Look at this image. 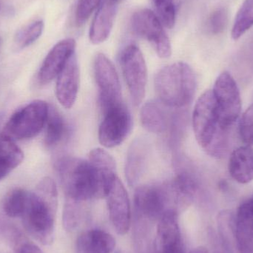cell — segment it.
I'll return each mask as SVG.
<instances>
[{
  "label": "cell",
  "mask_w": 253,
  "mask_h": 253,
  "mask_svg": "<svg viewBox=\"0 0 253 253\" xmlns=\"http://www.w3.org/2000/svg\"><path fill=\"white\" fill-rule=\"evenodd\" d=\"M58 207V193L54 181L44 177L30 193L23 223L27 231L44 245L53 242Z\"/></svg>",
  "instance_id": "obj_1"
},
{
  "label": "cell",
  "mask_w": 253,
  "mask_h": 253,
  "mask_svg": "<svg viewBox=\"0 0 253 253\" xmlns=\"http://www.w3.org/2000/svg\"><path fill=\"white\" fill-rule=\"evenodd\" d=\"M196 87V74L185 62H175L165 67L155 78V88L159 101L171 108L179 109L190 105Z\"/></svg>",
  "instance_id": "obj_2"
},
{
  "label": "cell",
  "mask_w": 253,
  "mask_h": 253,
  "mask_svg": "<svg viewBox=\"0 0 253 253\" xmlns=\"http://www.w3.org/2000/svg\"><path fill=\"white\" fill-rule=\"evenodd\" d=\"M56 169L66 199L80 202L99 199L96 180L88 161L63 157L56 162Z\"/></svg>",
  "instance_id": "obj_3"
},
{
  "label": "cell",
  "mask_w": 253,
  "mask_h": 253,
  "mask_svg": "<svg viewBox=\"0 0 253 253\" xmlns=\"http://www.w3.org/2000/svg\"><path fill=\"white\" fill-rule=\"evenodd\" d=\"M169 183L149 184L138 187L134 194V214L148 221H159L164 214L175 209Z\"/></svg>",
  "instance_id": "obj_4"
},
{
  "label": "cell",
  "mask_w": 253,
  "mask_h": 253,
  "mask_svg": "<svg viewBox=\"0 0 253 253\" xmlns=\"http://www.w3.org/2000/svg\"><path fill=\"white\" fill-rule=\"evenodd\" d=\"M49 107L48 104L42 100L28 104L9 119L2 134L13 141L37 136L45 126Z\"/></svg>",
  "instance_id": "obj_5"
},
{
  "label": "cell",
  "mask_w": 253,
  "mask_h": 253,
  "mask_svg": "<svg viewBox=\"0 0 253 253\" xmlns=\"http://www.w3.org/2000/svg\"><path fill=\"white\" fill-rule=\"evenodd\" d=\"M193 126L196 141L206 151L222 129L212 90L205 91L196 102L193 110Z\"/></svg>",
  "instance_id": "obj_6"
},
{
  "label": "cell",
  "mask_w": 253,
  "mask_h": 253,
  "mask_svg": "<svg viewBox=\"0 0 253 253\" xmlns=\"http://www.w3.org/2000/svg\"><path fill=\"white\" fill-rule=\"evenodd\" d=\"M212 91L218 108L220 126L229 129L242 112V98L237 83L230 73L224 71L217 77Z\"/></svg>",
  "instance_id": "obj_7"
},
{
  "label": "cell",
  "mask_w": 253,
  "mask_h": 253,
  "mask_svg": "<svg viewBox=\"0 0 253 253\" xmlns=\"http://www.w3.org/2000/svg\"><path fill=\"white\" fill-rule=\"evenodd\" d=\"M120 65L132 103L142 102L147 83V68L139 47L135 44L126 45L120 56Z\"/></svg>",
  "instance_id": "obj_8"
},
{
  "label": "cell",
  "mask_w": 253,
  "mask_h": 253,
  "mask_svg": "<svg viewBox=\"0 0 253 253\" xmlns=\"http://www.w3.org/2000/svg\"><path fill=\"white\" fill-rule=\"evenodd\" d=\"M131 26L134 34L152 44L159 57L166 59L171 56L170 40L154 12L147 8L135 12L131 19Z\"/></svg>",
  "instance_id": "obj_9"
},
{
  "label": "cell",
  "mask_w": 253,
  "mask_h": 253,
  "mask_svg": "<svg viewBox=\"0 0 253 253\" xmlns=\"http://www.w3.org/2000/svg\"><path fill=\"white\" fill-rule=\"evenodd\" d=\"M94 75L103 113L123 102L121 84L117 70L103 53H98L95 58Z\"/></svg>",
  "instance_id": "obj_10"
},
{
  "label": "cell",
  "mask_w": 253,
  "mask_h": 253,
  "mask_svg": "<svg viewBox=\"0 0 253 253\" xmlns=\"http://www.w3.org/2000/svg\"><path fill=\"white\" fill-rule=\"evenodd\" d=\"M132 129V117L123 102L115 105L104 113L99 126V140L107 148H113L126 140Z\"/></svg>",
  "instance_id": "obj_11"
},
{
  "label": "cell",
  "mask_w": 253,
  "mask_h": 253,
  "mask_svg": "<svg viewBox=\"0 0 253 253\" xmlns=\"http://www.w3.org/2000/svg\"><path fill=\"white\" fill-rule=\"evenodd\" d=\"M110 219L119 235H126L131 224L130 204L123 182L118 178L106 196Z\"/></svg>",
  "instance_id": "obj_12"
},
{
  "label": "cell",
  "mask_w": 253,
  "mask_h": 253,
  "mask_svg": "<svg viewBox=\"0 0 253 253\" xmlns=\"http://www.w3.org/2000/svg\"><path fill=\"white\" fill-rule=\"evenodd\" d=\"M156 236V253H185L176 210H169L159 219Z\"/></svg>",
  "instance_id": "obj_13"
},
{
  "label": "cell",
  "mask_w": 253,
  "mask_h": 253,
  "mask_svg": "<svg viewBox=\"0 0 253 253\" xmlns=\"http://www.w3.org/2000/svg\"><path fill=\"white\" fill-rule=\"evenodd\" d=\"M77 43L67 38L56 43L44 58L37 75L39 83L47 84L59 76L70 58L75 53Z\"/></svg>",
  "instance_id": "obj_14"
},
{
  "label": "cell",
  "mask_w": 253,
  "mask_h": 253,
  "mask_svg": "<svg viewBox=\"0 0 253 253\" xmlns=\"http://www.w3.org/2000/svg\"><path fill=\"white\" fill-rule=\"evenodd\" d=\"M88 162L96 180L99 199L106 197L117 178L115 160L106 150L96 148L90 152Z\"/></svg>",
  "instance_id": "obj_15"
},
{
  "label": "cell",
  "mask_w": 253,
  "mask_h": 253,
  "mask_svg": "<svg viewBox=\"0 0 253 253\" xmlns=\"http://www.w3.org/2000/svg\"><path fill=\"white\" fill-rule=\"evenodd\" d=\"M168 108L160 101L147 102L140 114L143 126L153 133H165L169 130L173 134L176 130L177 117H174Z\"/></svg>",
  "instance_id": "obj_16"
},
{
  "label": "cell",
  "mask_w": 253,
  "mask_h": 253,
  "mask_svg": "<svg viewBox=\"0 0 253 253\" xmlns=\"http://www.w3.org/2000/svg\"><path fill=\"white\" fill-rule=\"evenodd\" d=\"M80 86V69L74 53L57 77L56 95L62 107L70 109L74 106Z\"/></svg>",
  "instance_id": "obj_17"
},
{
  "label": "cell",
  "mask_w": 253,
  "mask_h": 253,
  "mask_svg": "<svg viewBox=\"0 0 253 253\" xmlns=\"http://www.w3.org/2000/svg\"><path fill=\"white\" fill-rule=\"evenodd\" d=\"M235 242L239 253H253V197L241 204L235 215Z\"/></svg>",
  "instance_id": "obj_18"
},
{
  "label": "cell",
  "mask_w": 253,
  "mask_h": 253,
  "mask_svg": "<svg viewBox=\"0 0 253 253\" xmlns=\"http://www.w3.org/2000/svg\"><path fill=\"white\" fill-rule=\"evenodd\" d=\"M117 4L105 0L98 7L89 31V39L93 44H102L109 37L117 13Z\"/></svg>",
  "instance_id": "obj_19"
},
{
  "label": "cell",
  "mask_w": 253,
  "mask_h": 253,
  "mask_svg": "<svg viewBox=\"0 0 253 253\" xmlns=\"http://www.w3.org/2000/svg\"><path fill=\"white\" fill-rule=\"evenodd\" d=\"M150 147L144 138H137L131 144L126 163V175L128 184L135 186L144 175L148 162Z\"/></svg>",
  "instance_id": "obj_20"
},
{
  "label": "cell",
  "mask_w": 253,
  "mask_h": 253,
  "mask_svg": "<svg viewBox=\"0 0 253 253\" xmlns=\"http://www.w3.org/2000/svg\"><path fill=\"white\" fill-rule=\"evenodd\" d=\"M116 241L110 233L102 230H89L82 233L76 242L77 253H111Z\"/></svg>",
  "instance_id": "obj_21"
},
{
  "label": "cell",
  "mask_w": 253,
  "mask_h": 253,
  "mask_svg": "<svg viewBox=\"0 0 253 253\" xmlns=\"http://www.w3.org/2000/svg\"><path fill=\"white\" fill-rule=\"evenodd\" d=\"M228 170L232 178L239 184L253 181V150L250 146H242L232 153Z\"/></svg>",
  "instance_id": "obj_22"
},
{
  "label": "cell",
  "mask_w": 253,
  "mask_h": 253,
  "mask_svg": "<svg viewBox=\"0 0 253 253\" xmlns=\"http://www.w3.org/2000/svg\"><path fill=\"white\" fill-rule=\"evenodd\" d=\"M169 185L176 205L190 203L198 190L197 180L190 171L184 168L178 169Z\"/></svg>",
  "instance_id": "obj_23"
},
{
  "label": "cell",
  "mask_w": 253,
  "mask_h": 253,
  "mask_svg": "<svg viewBox=\"0 0 253 253\" xmlns=\"http://www.w3.org/2000/svg\"><path fill=\"white\" fill-rule=\"evenodd\" d=\"M151 221L134 214L132 241L135 253H156L152 238Z\"/></svg>",
  "instance_id": "obj_24"
},
{
  "label": "cell",
  "mask_w": 253,
  "mask_h": 253,
  "mask_svg": "<svg viewBox=\"0 0 253 253\" xmlns=\"http://www.w3.org/2000/svg\"><path fill=\"white\" fill-rule=\"evenodd\" d=\"M45 125L44 144L48 147H55L65 136L66 132L65 120L56 108L49 107L48 115Z\"/></svg>",
  "instance_id": "obj_25"
},
{
  "label": "cell",
  "mask_w": 253,
  "mask_h": 253,
  "mask_svg": "<svg viewBox=\"0 0 253 253\" xmlns=\"http://www.w3.org/2000/svg\"><path fill=\"white\" fill-rule=\"evenodd\" d=\"M30 193L22 188H15L7 193L3 201L2 208L5 215L10 218L23 216Z\"/></svg>",
  "instance_id": "obj_26"
},
{
  "label": "cell",
  "mask_w": 253,
  "mask_h": 253,
  "mask_svg": "<svg viewBox=\"0 0 253 253\" xmlns=\"http://www.w3.org/2000/svg\"><path fill=\"white\" fill-rule=\"evenodd\" d=\"M44 28V22L37 20L19 29L13 39L14 50L19 51L34 44L41 37Z\"/></svg>",
  "instance_id": "obj_27"
},
{
  "label": "cell",
  "mask_w": 253,
  "mask_h": 253,
  "mask_svg": "<svg viewBox=\"0 0 253 253\" xmlns=\"http://www.w3.org/2000/svg\"><path fill=\"white\" fill-rule=\"evenodd\" d=\"M253 26V0H245L235 18L232 28V39L239 40Z\"/></svg>",
  "instance_id": "obj_28"
},
{
  "label": "cell",
  "mask_w": 253,
  "mask_h": 253,
  "mask_svg": "<svg viewBox=\"0 0 253 253\" xmlns=\"http://www.w3.org/2000/svg\"><path fill=\"white\" fill-rule=\"evenodd\" d=\"M82 202L66 199L63 211V225L65 230L72 231L79 225L83 210Z\"/></svg>",
  "instance_id": "obj_29"
},
{
  "label": "cell",
  "mask_w": 253,
  "mask_h": 253,
  "mask_svg": "<svg viewBox=\"0 0 253 253\" xmlns=\"http://www.w3.org/2000/svg\"><path fill=\"white\" fill-rule=\"evenodd\" d=\"M153 5L164 26L172 28L175 25L176 12L173 0H153Z\"/></svg>",
  "instance_id": "obj_30"
},
{
  "label": "cell",
  "mask_w": 253,
  "mask_h": 253,
  "mask_svg": "<svg viewBox=\"0 0 253 253\" xmlns=\"http://www.w3.org/2000/svg\"><path fill=\"white\" fill-rule=\"evenodd\" d=\"M241 138L247 145L253 144V104L245 111L239 124Z\"/></svg>",
  "instance_id": "obj_31"
},
{
  "label": "cell",
  "mask_w": 253,
  "mask_h": 253,
  "mask_svg": "<svg viewBox=\"0 0 253 253\" xmlns=\"http://www.w3.org/2000/svg\"><path fill=\"white\" fill-rule=\"evenodd\" d=\"M102 2V0H79L75 13L77 25L81 26L85 23Z\"/></svg>",
  "instance_id": "obj_32"
},
{
  "label": "cell",
  "mask_w": 253,
  "mask_h": 253,
  "mask_svg": "<svg viewBox=\"0 0 253 253\" xmlns=\"http://www.w3.org/2000/svg\"><path fill=\"white\" fill-rule=\"evenodd\" d=\"M0 237L7 241L13 247L25 238L16 226L1 216H0Z\"/></svg>",
  "instance_id": "obj_33"
},
{
  "label": "cell",
  "mask_w": 253,
  "mask_h": 253,
  "mask_svg": "<svg viewBox=\"0 0 253 253\" xmlns=\"http://www.w3.org/2000/svg\"><path fill=\"white\" fill-rule=\"evenodd\" d=\"M228 23V10L225 7L215 9L209 19V29L213 34H220L226 29Z\"/></svg>",
  "instance_id": "obj_34"
},
{
  "label": "cell",
  "mask_w": 253,
  "mask_h": 253,
  "mask_svg": "<svg viewBox=\"0 0 253 253\" xmlns=\"http://www.w3.org/2000/svg\"><path fill=\"white\" fill-rule=\"evenodd\" d=\"M16 159L0 155V181L5 178L13 169L20 165Z\"/></svg>",
  "instance_id": "obj_35"
},
{
  "label": "cell",
  "mask_w": 253,
  "mask_h": 253,
  "mask_svg": "<svg viewBox=\"0 0 253 253\" xmlns=\"http://www.w3.org/2000/svg\"><path fill=\"white\" fill-rule=\"evenodd\" d=\"M14 253H43L40 248L26 237L13 247Z\"/></svg>",
  "instance_id": "obj_36"
},
{
  "label": "cell",
  "mask_w": 253,
  "mask_h": 253,
  "mask_svg": "<svg viewBox=\"0 0 253 253\" xmlns=\"http://www.w3.org/2000/svg\"><path fill=\"white\" fill-rule=\"evenodd\" d=\"M190 253H209V252L206 248H203V247H199V248L193 250Z\"/></svg>",
  "instance_id": "obj_37"
},
{
  "label": "cell",
  "mask_w": 253,
  "mask_h": 253,
  "mask_svg": "<svg viewBox=\"0 0 253 253\" xmlns=\"http://www.w3.org/2000/svg\"><path fill=\"white\" fill-rule=\"evenodd\" d=\"M4 113L0 112V126H1V124H2L3 119H4Z\"/></svg>",
  "instance_id": "obj_38"
},
{
  "label": "cell",
  "mask_w": 253,
  "mask_h": 253,
  "mask_svg": "<svg viewBox=\"0 0 253 253\" xmlns=\"http://www.w3.org/2000/svg\"><path fill=\"white\" fill-rule=\"evenodd\" d=\"M115 253H126L123 251H117Z\"/></svg>",
  "instance_id": "obj_39"
},
{
  "label": "cell",
  "mask_w": 253,
  "mask_h": 253,
  "mask_svg": "<svg viewBox=\"0 0 253 253\" xmlns=\"http://www.w3.org/2000/svg\"><path fill=\"white\" fill-rule=\"evenodd\" d=\"M111 1H114V2L118 3L119 1H121V0H111Z\"/></svg>",
  "instance_id": "obj_40"
},
{
  "label": "cell",
  "mask_w": 253,
  "mask_h": 253,
  "mask_svg": "<svg viewBox=\"0 0 253 253\" xmlns=\"http://www.w3.org/2000/svg\"><path fill=\"white\" fill-rule=\"evenodd\" d=\"M1 37H0V47H1Z\"/></svg>",
  "instance_id": "obj_41"
}]
</instances>
